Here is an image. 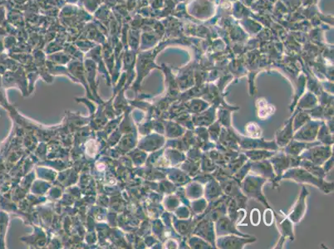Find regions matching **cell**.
I'll return each mask as SVG.
<instances>
[{"instance_id": "6da1fadb", "label": "cell", "mask_w": 334, "mask_h": 249, "mask_svg": "<svg viewBox=\"0 0 334 249\" xmlns=\"http://www.w3.org/2000/svg\"><path fill=\"white\" fill-rule=\"evenodd\" d=\"M304 200H303V199H300L299 202H298L297 206L295 207V212H297L295 213V214H298V215L302 214L303 210H304Z\"/></svg>"}, {"instance_id": "7a4b0ae2", "label": "cell", "mask_w": 334, "mask_h": 249, "mask_svg": "<svg viewBox=\"0 0 334 249\" xmlns=\"http://www.w3.org/2000/svg\"><path fill=\"white\" fill-rule=\"evenodd\" d=\"M258 212L259 211L257 210H255L252 211V215H251V222L255 225H257L258 223H260V214Z\"/></svg>"}]
</instances>
